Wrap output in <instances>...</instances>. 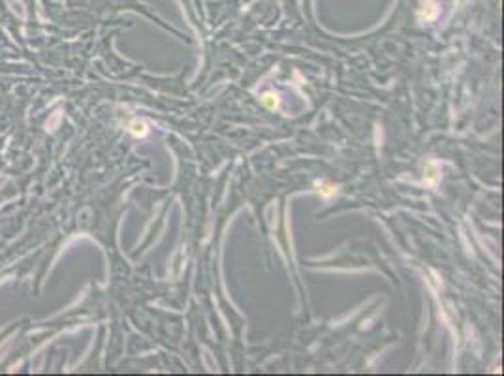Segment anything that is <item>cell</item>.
Segmentation results:
<instances>
[{"label": "cell", "mask_w": 504, "mask_h": 376, "mask_svg": "<svg viewBox=\"0 0 504 376\" xmlns=\"http://www.w3.org/2000/svg\"><path fill=\"white\" fill-rule=\"evenodd\" d=\"M262 102L269 107V109H275L277 105H279V100H277V94H271V92H267L262 96Z\"/></svg>", "instance_id": "3957f363"}, {"label": "cell", "mask_w": 504, "mask_h": 376, "mask_svg": "<svg viewBox=\"0 0 504 376\" xmlns=\"http://www.w3.org/2000/svg\"><path fill=\"white\" fill-rule=\"evenodd\" d=\"M130 132H132L134 136H145L147 124L143 122V120H134L132 124H130Z\"/></svg>", "instance_id": "7a4b0ae2"}, {"label": "cell", "mask_w": 504, "mask_h": 376, "mask_svg": "<svg viewBox=\"0 0 504 376\" xmlns=\"http://www.w3.org/2000/svg\"><path fill=\"white\" fill-rule=\"evenodd\" d=\"M438 179V169L435 164H429L427 169H425V181L429 182V184H435Z\"/></svg>", "instance_id": "6da1fadb"}]
</instances>
